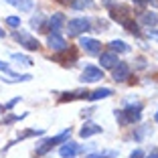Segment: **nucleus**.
I'll use <instances>...</instances> for the list:
<instances>
[{
    "instance_id": "f257e3e1",
    "label": "nucleus",
    "mask_w": 158,
    "mask_h": 158,
    "mask_svg": "<svg viewBox=\"0 0 158 158\" xmlns=\"http://www.w3.org/2000/svg\"><path fill=\"white\" fill-rule=\"evenodd\" d=\"M71 136V130H65V132H61L59 136H53V138H47L45 142H41V146H37V154L39 156H43V154H47L49 150H53V146L61 144V142H67Z\"/></svg>"
},
{
    "instance_id": "f03ea898",
    "label": "nucleus",
    "mask_w": 158,
    "mask_h": 158,
    "mask_svg": "<svg viewBox=\"0 0 158 158\" xmlns=\"http://www.w3.org/2000/svg\"><path fill=\"white\" fill-rule=\"evenodd\" d=\"M12 37L20 43V47H24V49H28V51H39V49H41V43H39L31 33H27V31H16Z\"/></svg>"
},
{
    "instance_id": "7ed1b4c3",
    "label": "nucleus",
    "mask_w": 158,
    "mask_h": 158,
    "mask_svg": "<svg viewBox=\"0 0 158 158\" xmlns=\"http://www.w3.org/2000/svg\"><path fill=\"white\" fill-rule=\"evenodd\" d=\"M67 28H69L71 37H79L81 33H85V31L91 28V23H89L87 19H73V20L67 23Z\"/></svg>"
},
{
    "instance_id": "20e7f679",
    "label": "nucleus",
    "mask_w": 158,
    "mask_h": 158,
    "mask_svg": "<svg viewBox=\"0 0 158 158\" xmlns=\"http://www.w3.org/2000/svg\"><path fill=\"white\" fill-rule=\"evenodd\" d=\"M99 79H103V71L98 69V67H93V65H87L83 69V73H81V81L83 83H95Z\"/></svg>"
},
{
    "instance_id": "39448f33",
    "label": "nucleus",
    "mask_w": 158,
    "mask_h": 158,
    "mask_svg": "<svg viewBox=\"0 0 158 158\" xmlns=\"http://www.w3.org/2000/svg\"><path fill=\"white\" fill-rule=\"evenodd\" d=\"M79 45H81V49H83L87 55H99V53H102V45H99V41H95V39L83 37L79 41Z\"/></svg>"
},
{
    "instance_id": "423d86ee",
    "label": "nucleus",
    "mask_w": 158,
    "mask_h": 158,
    "mask_svg": "<svg viewBox=\"0 0 158 158\" xmlns=\"http://www.w3.org/2000/svg\"><path fill=\"white\" fill-rule=\"evenodd\" d=\"M47 43H49V47H51L53 51H57V53L67 51V43H65V39L61 37L59 33H51L49 39H47Z\"/></svg>"
},
{
    "instance_id": "0eeeda50",
    "label": "nucleus",
    "mask_w": 158,
    "mask_h": 158,
    "mask_svg": "<svg viewBox=\"0 0 158 158\" xmlns=\"http://www.w3.org/2000/svg\"><path fill=\"white\" fill-rule=\"evenodd\" d=\"M112 19L118 20L120 24H126L128 20H132L130 8H128V6H114V8H112Z\"/></svg>"
},
{
    "instance_id": "6e6552de",
    "label": "nucleus",
    "mask_w": 158,
    "mask_h": 158,
    "mask_svg": "<svg viewBox=\"0 0 158 158\" xmlns=\"http://www.w3.org/2000/svg\"><path fill=\"white\" fill-rule=\"evenodd\" d=\"M124 112V118H126V124H134L142 118V106L136 103V106H130L128 110H122Z\"/></svg>"
},
{
    "instance_id": "1a4fd4ad",
    "label": "nucleus",
    "mask_w": 158,
    "mask_h": 158,
    "mask_svg": "<svg viewBox=\"0 0 158 158\" xmlns=\"http://www.w3.org/2000/svg\"><path fill=\"white\" fill-rule=\"evenodd\" d=\"M128 77H130V65H128V63H118V65L114 67V79H116L118 83H122V81H126Z\"/></svg>"
},
{
    "instance_id": "9d476101",
    "label": "nucleus",
    "mask_w": 158,
    "mask_h": 158,
    "mask_svg": "<svg viewBox=\"0 0 158 158\" xmlns=\"http://www.w3.org/2000/svg\"><path fill=\"white\" fill-rule=\"evenodd\" d=\"M99 63H102L103 69H114L120 61H118L116 53H99Z\"/></svg>"
},
{
    "instance_id": "9b49d317",
    "label": "nucleus",
    "mask_w": 158,
    "mask_h": 158,
    "mask_svg": "<svg viewBox=\"0 0 158 158\" xmlns=\"http://www.w3.org/2000/svg\"><path fill=\"white\" fill-rule=\"evenodd\" d=\"M79 152H81V146L75 144V142H67V144L61 146V150H59V154L63 158H73V156H77Z\"/></svg>"
},
{
    "instance_id": "f8f14e48",
    "label": "nucleus",
    "mask_w": 158,
    "mask_h": 158,
    "mask_svg": "<svg viewBox=\"0 0 158 158\" xmlns=\"http://www.w3.org/2000/svg\"><path fill=\"white\" fill-rule=\"evenodd\" d=\"M67 20H65V16L61 12H55V14H51V19H49V27H51V31L53 33H59L61 28H63V24H65Z\"/></svg>"
},
{
    "instance_id": "ddd939ff",
    "label": "nucleus",
    "mask_w": 158,
    "mask_h": 158,
    "mask_svg": "<svg viewBox=\"0 0 158 158\" xmlns=\"http://www.w3.org/2000/svg\"><path fill=\"white\" fill-rule=\"evenodd\" d=\"M102 126H98V124H85L81 130H79V136L81 138H89V136H95V134H102Z\"/></svg>"
},
{
    "instance_id": "4468645a",
    "label": "nucleus",
    "mask_w": 158,
    "mask_h": 158,
    "mask_svg": "<svg viewBox=\"0 0 158 158\" xmlns=\"http://www.w3.org/2000/svg\"><path fill=\"white\" fill-rule=\"evenodd\" d=\"M110 95H114L112 89L110 87H102V89H95L93 93H87V99L95 102V99H103V98H110Z\"/></svg>"
},
{
    "instance_id": "2eb2a0df",
    "label": "nucleus",
    "mask_w": 158,
    "mask_h": 158,
    "mask_svg": "<svg viewBox=\"0 0 158 158\" xmlns=\"http://www.w3.org/2000/svg\"><path fill=\"white\" fill-rule=\"evenodd\" d=\"M8 4H12V6H16L19 10H23V12H31L33 10V0H6Z\"/></svg>"
},
{
    "instance_id": "dca6fc26",
    "label": "nucleus",
    "mask_w": 158,
    "mask_h": 158,
    "mask_svg": "<svg viewBox=\"0 0 158 158\" xmlns=\"http://www.w3.org/2000/svg\"><path fill=\"white\" fill-rule=\"evenodd\" d=\"M140 23L146 27H154L158 24V12H142L140 14Z\"/></svg>"
},
{
    "instance_id": "f3484780",
    "label": "nucleus",
    "mask_w": 158,
    "mask_h": 158,
    "mask_svg": "<svg viewBox=\"0 0 158 158\" xmlns=\"http://www.w3.org/2000/svg\"><path fill=\"white\" fill-rule=\"evenodd\" d=\"M93 6H95V2H93V0H73V2H71V8H75V10L93 8Z\"/></svg>"
},
{
    "instance_id": "a211bd4d",
    "label": "nucleus",
    "mask_w": 158,
    "mask_h": 158,
    "mask_svg": "<svg viewBox=\"0 0 158 158\" xmlns=\"http://www.w3.org/2000/svg\"><path fill=\"white\" fill-rule=\"evenodd\" d=\"M110 47H112V51H118V53H130V45L124 41H112Z\"/></svg>"
},
{
    "instance_id": "6ab92c4d",
    "label": "nucleus",
    "mask_w": 158,
    "mask_h": 158,
    "mask_svg": "<svg viewBox=\"0 0 158 158\" xmlns=\"http://www.w3.org/2000/svg\"><path fill=\"white\" fill-rule=\"evenodd\" d=\"M12 61H16V63H20V65H33V59L31 57H27V55H12Z\"/></svg>"
},
{
    "instance_id": "aec40b11",
    "label": "nucleus",
    "mask_w": 158,
    "mask_h": 158,
    "mask_svg": "<svg viewBox=\"0 0 158 158\" xmlns=\"http://www.w3.org/2000/svg\"><path fill=\"white\" fill-rule=\"evenodd\" d=\"M118 152H114V150H107V152H98V154H89V156L85 158H116Z\"/></svg>"
},
{
    "instance_id": "412c9836",
    "label": "nucleus",
    "mask_w": 158,
    "mask_h": 158,
    "mask_svg": "<svg viewBox=\"0 0 158 158\" xmlns=\"http://www.w3.org/2000/svg\"><path fill=\"white\" fill-rule=\"evenodd\" d=\"M6 24H8V27H20V19L19 16H8V19H6Z\"/></svg>"
},
{
    "instance_id": "4be33fe9",
    "label": "nucleus",
    "mask_w": 158,
    "mask_h": 158,
    "mask_svg": "<svg viewBox=\"0 0 158 158\" xmlns=\"http://www.w3.org/2000/svg\"><path fill=\"white\" fill-rule=\"evenodd\" d=\"M130 158H144V152H142V150H134V152L130 154Z\"/></svg>"
},
{
    "instance_id": "5701e85b",
    "label": "nucleus",
    "mask_w": 158,
    "mask_h": 158,
    "mask_svg": "<svg viewBox=\"0 0 158 158\" xmlns=\"http://www.w3.org/2000/svg\"><path fill=\"white\" fill-rule=\"evenodd\" d=\"M0 69H2V71H6V73H10V75H12V71H10V67L6 65V63H2V61H0Z\"/></svg>"
},
{
    "instance_id": "b1692460",
    "label": "nucleus",
    "mask_w": 158,
    "mask_h": 158,
    "mask_svg": "<svg viewBox=\"0 0 158 158\" xmlns=\"http://www.w3.org/2000/svg\"><path fill=\"white\" fill-rule=\"evenodd\" d=\"M148 158H158V148H154L152 152H150V156Z\"/></svg>"
},
{
    "instance_id": "393cba45",
    "label": "nucleus",
    "mask_w": 158,
    "mask_h": 158,
    "mask_svg": "<svg viewBox=\"0 0 158 158\" xmlns=\"http://www.w3.org/2000/svg\"><path fill=\"white\" fill-rule=\"evenodd\" d=\"M148 37H152V39H156V41H158V33H154V31H152V33L148 31Z\"/></svg>"
},
{
    "instance_id": "a878e982",
    "label": "nucleus",
    "mask_w": 158,
    "mask_h": 158,
    "mask_svg": "<svg viewBox=\"0 0 158 158\" xmlns=\"http://www.w3.org/2000/svg\"><path fill=\"white\" fill-rule=\"evenodd\" d=\"M132 2H136V4H144L146 0H132Z\"/></svg>"
},
{
    "instance_id": "bb28decb",
    "label": "nucleus",
    "mask_w": 158,
    "mask_h": 158,
    "mask_svg": "<svg viewBox=\"0 0 158 158\" xmlns=\"http://www.w3.org/2000/svg\"><path fill=\"white\" fill-rule=\"evenodd\" d=\"M0 37H4V31H2V28H0Z\"/></svg>"
},
{
    "instance_id": "cd10ccee",
    "label": "nucleus",
    "mask_w": 158,
    "mask_h": 158,
    "mask_svg": "<svg viewBox=\"0 0 158 158\" xmlns=\"http://www.w3.org/2000/svg\"><path fill=\"white\" fill-rule=\"evenodd\" d=\"M154 120H156V122H158V112H156V116H154Z\"/></svg>"
}]
</instances>
